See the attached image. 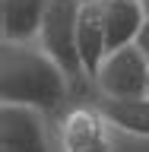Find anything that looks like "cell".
<instances>
[{
    "label": "cell",
    "mask_w": 149,
    "mask_h": 152,
    "mask_svg": "<svg viewBox=\"0 0 149 152\" xmlns=\"http://www.w3.org/2000/svg\"><path fill=\"white\" fill-rule=\"evenodd\" d=\"M73 86L38 41H3L0 48V102L29 104L45 114L64 108Z\"/></svg>",
    "instance_id": "1"
},
{
    "label": "cell",
    "mask_w": 149,
    "mask_h": 152,
    "mask_svg": "<svg viewBox=\"0 0 149 152\" xmlns=\"http://www.w3.org/2000/svg\"><path fill=\"white\" fill-rule=\"evenodd\" d=\"M79 7H83V0H51L48 13H45V22H41V32H38V45L67 73L73 92L89 79L86 66H83V57H79V35H76Z\"/></svg>",
    "instance_id": "2"
},
{
    "label": "cell",
    "mask_w": 149,
    "mask_h": 152,
    "mask_svg": "<svg viewBox=\"0 0 149 152\" xmlns=\"http://www.w3.org/2000/svg\"><path fill=\"white\" fill-rule=\"evenodd\" d=\"M98 98H133L149 92V57L140 45H124L108 51L92 79Z\"/></svg>",
    "instance_id": "3"
},
{
    "label": "cell",
    "mask_w": 149,
    "mask_h": 152,
    "mask_svg": "<svg viewBox=\"0 0 149 152\" xmlns=\"http://www.w3.org/2000/svg\"><path fill=\"white\" fill-rule=\"evenodd\" d=\"M0 152H57L48 114L29 104H0Z\"/></svg>",
    "instance_id": "4"
},
{
    "label": "cell",
    "mask_w": 149,
    "mask_h": 152,
    "mask_svg": "<svg viewBox=\"0 0 149 152\" xmlns=\"http://www.w3.org/2000/svg\"><path fill=\"white\" fill-rule=\"evenodd\" d=\"M111 124L98 104H76L60 117V152H111Z\"/></svg>",
    "instance_id": "5"
},
{
    "label": "cell",
    "mask_w": 149,
    "mask_h": 152,
    "mask_svg": "<svg viewBox=\"0 0 149 152\" xmlns=\"http://www.w3.org/2000/svg\"><path fill=\"white\" fill-rule=\"evenodd\" d=\"M76 35H79V57H83L86 76L92 83L105 54H108V28H105V3L102 0H83Z\"/></svg>",
    "instance_id": "6"
},
{
    "label": "cell",
    "mask_w": 149,
    "mask_h": 152,
    "mask_svg": "<svg viewBox=\"0 0 149 152\" xmlns=\"http://www.w3.org/2000/svg\"><path fill=\"white\" fill-rule=\"evenodd\" d=\"M51 0H0V35L3 41H38Z\"/></svg>",
    "instance_id": "7"
},
{
    "label": "cell",
    "mask_w": 149,
    "mask_h": 152,
    "mask_svg": "<svg viewBox=\"0 0 149 152\" xmlns=\"http://www.w3.org/2000/svg\"><path fill=\"white\" fill-rule=\"evenodd\" d=\"M105 3V28H108V51L133 45L143 28L146 10L143 0H102Z\"/></svg>",
    "instance_id": "8"
},
{
    "label": "cell",
    "mask_w": 149,
    "mask_h": 152,
    "mask_svg": "<svg viewBox=\"0 0 149 152\" xmlns=\"http://www.w3.org/2000/svg\"><path fill=\"white\" fill-rule=\"evenodd\" d=\"M98 111L117 130L149 140V92L133 98H98Z\"/></svg>",
    "instance_id": "9"
},
{
    "label": "cell",
    "mask_w": 149,
    "mask_h": 152,
    "mask_svg": "<svg viewBox=\"0 0 149 152\" xmlns=\"http://www.w3.org/2000/svg\"><path fill=\"white\" fill-rule=\"evenodd\" d=\"M137 45H140V51L149 57V13H146V19H143V28H140V35H137Z\"/></svg>",
    "instance_id": "10"
},
{
    "label": "cell",
    "mask_w": 149,
    "mask_h": 152,
    "mask_svg": "<svg viewBox=\"0 0 149 152\" xmlns=\"http://www.w3.org/2000/svg\"><path fill=\"white\" fill-rule=\"evenodd\" d=\"M143 10H146V13H149V0H143Z\"/></svg>",
    "instance_id": "11"
}]
</instances>
